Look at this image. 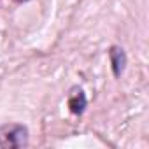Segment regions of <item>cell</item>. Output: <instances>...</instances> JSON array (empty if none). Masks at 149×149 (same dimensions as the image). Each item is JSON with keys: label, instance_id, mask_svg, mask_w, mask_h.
<instances>
[{"label": "cell", "instance_id": "obj_1", "mask_svg": "<svg viewBox=\"0 0 149 149\" xmlns=\"http://www.w3.org/2000/svg\"><path fill=\"white\" fill-rule=\"evenodd\" d=\"M28 146V128L23 125H6L0 128V147L16 149Z\"/></svg>", "mask_w": 149, "mask_h": 149}, {"label": "cell", "instance_id": "obj_2", "mask_svg": "<svg viewBox=\"0 0 149 149\" xmlns=\"http://www.w3.org/2000/svg\"><path fill=\"white\" fill-rule=\"evenodd\" d=\"M67 104H68V109H70L72 114L81 116V114L86 111V107H88V98H86V93L83 91V88L74 86V88L70 90V93H68Z\"/></svg>", "mask_w": 149, "mask_h": 149}, {"label": "cell", "instance_id": "obj_3", "mask_svg": "<svg viewBox=\"0 0 149 149\" xmlns=\"http://www.w3.org/2000/svg\"><path fill=\"white\" fill-rule=\"evenodd\" d=\"M109 58H111V67H112L114 77H116V79L121 77L123 72H125V68H126V61H128L125 49L119 47V46H112V47L109 49Z\"/></svg>", "mask_w": 149, "mask_h": 149}]
</instances>
